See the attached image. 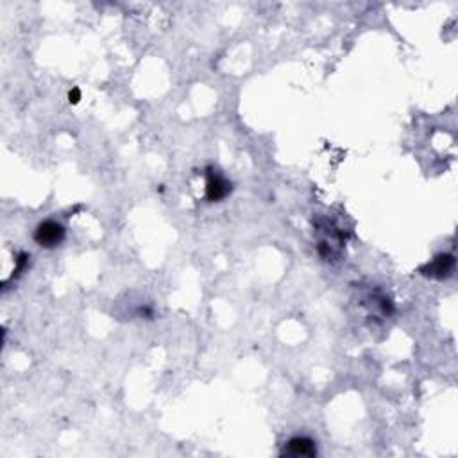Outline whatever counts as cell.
Instances as JSON below:
<instances>
[{
	"mask_svg": "<svg viewBox=\"0 0 458 458\" xmlns=\"http://www.w3.org/2000/svg\"><path fill=\"white\" fill-rule=\"evenodd\" d=\"M455 265H457V261H455L453 254H438L432 264L421 268V273L425 276L435 277V280H446L453 274Z\"/></svg>",
	"mask_w": 458,
	"mask_h": 458,
	"instance_id": "3",
	"label": "cell"
},
{
	"mask_svg": "<svg viewBox=\"0 0 458 458\" xmlns=\"http://www.w3.org/2000/svg\"><path fill=\"white\" fill-rule=\"evenodd\" d=\"M81 97H83V93H81V90H79L77 86H74L68 91V102L70 104H77L79 100H81Z\"/></svg>",
	"mask_w": 458,
	"mask_h": 458,
	"instance_id": "5",
	"label": "cell"
},
{
	"mask_svg": "<svg viewBox=\"0 0 458 458\" xmlns=\"http://www.w3.org/2000/svg\"><path fill=\"white\" fill-rule=\"evenodd\" d=\"M231 183L224 178L222 174H219L217 170H211L208 172V183H206V199L210 203H219L222 199H226L227 195L231 194Z\"/></svg>",
	"mask_w": 458,
	"mask_h": 458,
	"instance_id": "2",
	"label": "cell"
},
{
	"mask_svg": "<svg viewBox=\"0 0 458 458\" xmlns=\"http://www.w3.org/2000/svg\"><path fill=\"white\" fill-rule=\"evenodd\" d=\"M283 457H315L317 455V446L310 437H293L287 442Z\"/></svg>",
	"mask_w": 458,
	"mask_h": 458,
	"instance_id": "4",
	"label": "cell"
},
{
	"mask_svg": "<svg viewBox=\"0 0 458 458\" xmlns=\"http://www.w3.org/2000/svg\"><path fill=\"white\" fill-rule=\"evenodd\" d=\"M65 240V227L56 220H43L34 229V242L45 249H52Z\"/></svg>",
	"mask_w": 458,
	"mask_h": 458,
	"instance_id": "1",
	"label": "cell"
}]
</instances>
